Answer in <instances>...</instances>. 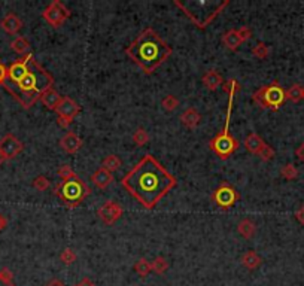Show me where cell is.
Listing matches in <instances>:
<instances>
[{
    "instance_id": "obj_36",
    "label": "cell",
    "mask_w": 304,
    "mask_h": 286,
    "mask_svg": "<svg viewBox=\"0 0 304 286\" xmlns=\"http://www.w3.org/2000/svg\"><path fill=\"white\" fill-rule=\"evenodd\" d=\"M259 158L262 159V161H270V159L274 158V149L270 146V145H264V148H262V151L259 152L258 155Z\"/></svg>"
},
{
    "instance_id": "obj_42",
    "label": "cell",
    "mask_w": 304,
    "mask_h": 286,
    "mask_svg": "<svg viewBox=\"0 0 304 286\" xmlns=\"http://www.w3.org/2000/svg\"><path fill=\"white\" fill-rule=\"evenodd\" d=\"M295 155H297V158L300 159L301 162H304V142L297 148V151H295Z\"/></svg>"
},
{
    "instance_id": "obj_11",
    "label": "cell",
    "mask_w": 304,
    "mask_h": 286,
    "mask_svg": "<svg viewBox=\"0 0 304 286\" xmlns=\"http://www.w3.org/2000/svg\"><path fill=\"white\" fill-rule=\"evenodd\" d=\"M122 213H124L122 207L117 201H112V200H109L105 205H102L97 210L99 218L106 225H113L117 221H120Z\"/></svg>"
},
{
    "instance_id": "obj_41",
    "label": "cell",
    "mask_w": 304,
    "mask_h": 286,
    "mask_svg": "<svg viewBox=\"0 0 304 286\" xmlns=\"http://www.w3.org/2000/svg\"><path fill=\"white\" fill-rule=\"evenodd\" d=\"M295 218H297V221L304 227V203H303V206L300 207V209L295 212Z\"/></svg>"
},
{
    "instance_id": "obj_30",
    "label": "cell",
    "mask_w": 304,
    "mask_h": 286,
    "mask_svg": "<svg viewBox=\"0 0 304 286\" xmlns=\"http://www.w3.org/2000/svg\"><path fill=\"white\" fill-rule=\"evenodd\" d=\"M252 54H254V57H257L259 60H265L270 55V48L267 47L264 42H258L255 47L252 48Z\"/></svg>"
},
{
    "instance_id": "obj_12",
    "label": "cell",
    "mask_w": 304,
    "mask_h": 286,
    "mask_svg": "<svg viewBox=\"0 0 304 286\" xmlns=\"http://www.w3.org/2000/svg\"><path fill=\"white\" fill-rule=\"evenodd\" d=\"M60 146L67 154H76L82 148V139L73 131H67L60 139Z\"/></svg>"
},
{
    "instance_id": "obj_24",
    "label": "cell",
    "mask_w": 304,
    "mask_h": 286,
    "mask_svg": "<svg viewBox=\"0 0 304 286\" xmlns=\"http://www.w3.org/2000/svg\"><path fill=\"white\" fill-rule=\"evenodd\" d=\"M285 94H287V100L292 101V103H298L303 100V87L298 84H294L285 91Z\"/></svg>"
},
{
    "instance_id": "obj_28",
    "label": "cell",
    "mask_w": 304,
    "mask_h": 286,
    "mask_svg": "<svg viewBox=\"0 0 304 286\" xmlns=\"http://www.w3.org/2000/svg\"><path fill=\"white\" fill-rule=\"evenodd\" d=\"M133 142L136 146H143L149 142V134L145 128H137L136 131L133 133Z\"/></svg>"
},
{
    "instance_id": "obj_20",
    "label": "cell",
    "mask_w": 304,
    "mask_h": 286,
    "mask_svg": "<svg viewBox=\"0 0 304 286\" xmlns=\"http://www.w3.org/2000/svg\"><path fill=\"white\" fill-rule=\"evenodd\" d=\"M222 44L230 51H236L243 42H242V39L237 33V29H231V30H228L222 34Z\"/></svg>"
},
{
    "instance_id": "obj_5",
    "label": "cell",
    "mask_w": 304,
    "mask_h": 286,
    "mask_svg": "<svg viewBox=\"0 0 304 286\" xmlns=\"http://www.w3.org/2000/svg\"><path fill=\"white\" fill-rule=\"evenodd\" d=\"M239 91H231L228 93V106H227V118H225V126L224 128L213 137L209 148L221 159H227L231 157V154L239 148V140L234 139L230 133V119H231V112H233V101L234 97L237 95Z\"/></svg>"
},
{
    "instance_id": "obj_47",
    "label": "cell",
    "mask_w": 304,
    "mask_h": 286,
    "mask_svg": "<svg viewBox=\"0 0 304 286\" xmlns=\"http://www.w3.org/2000/svg\"><path fill=\"white\" fill-rule=\"evenodd\" d=\"M303 100H304V87H303Z\"/></svg>"
},
{
    "instance_id": "obj_6",
    "label": "cell",
    "mask_w": 304,
    "mask_h": 286,
    "mask_svg": "<svg viewBox=\"0 0 304 286\" xmlns=\"http://www.w3.org/2000/svg\"><path fill=\"white\" fill-rule=\"evenodd\" d=\"M90 192L91 191L88 188V185L84 180H81L79 176L69 180H61V183L55 185L54 188V194L64 203V206H67L69 209H75L79 206L90 195Z\"/></svg>"
},
{
    "instance_id": "obj_27",
    "label": "cell",
    "mask_w": 304,
    "mask_h": 286,
    "mask_svg": "<svg viewBox=\"0 0 304 286\" xmlns=\"http://www.w3.org/2000/svg\"><path fill=\"white\" fill-rule=\"evenodd\" d=\"M133 269H135V271H136L140 277H146V276H148V274L152 271L151 262H149L146 258H140L136 264H135V267H133Z\"/></svg>"
},
{
    "instance_id": "obj_45",
    "label": "cell",
    "mask_w": 304,
    "mask_h": 286,
    "mask_svg": "<svg viewBox=\"0 0 304 286\" xmlns=\"http://www.w3.org/2000/svg\"><path fill=\"white\" fill-rule=\"evenodd\" d=\"M6 227H8V219H6V218H5V216L0 213V231H3Z\"/></svg>"
},
{
    "instance_id": "obj_23",
    "label": "cell",
    "mask_w": 304,
    "mask_h": 286,
    "mask_svg": "<svg viewBox=\"0 0 304 286\" xmlns=\"http://www.w3.org/2000/svg\"><path fill=\"white\" fill-rule=\"evenodd\" d=\"M11 48H12V51L16 52L18 55H27V52H29V49H30V44H29V40L24 37V36H18L15 37L12 42H11Z\"/></svg>"
},
{
    "instance_id": "obj_17",
    "label": "cell",
    "mask_w": 304,
    "mask_h": 286,
    "mask_svg": "<svg viewBox=\"0 0 304 286\" xmlns=\"http://www.w3.org/2000/svg\"><path fill=\"white\" fill-rule=\"evenodd\" d=\"M201 82H203V85L209 90V91H215V90H218L219 87H222L224 85V79H222V76L216 72V70H207L203 76H201Z\"/></svg>"
},
{
    "instance_id": "obj_33",
    "label": "cell",
    "mask_w": 304,
    "mask_h": 286,
    "mask_svg": "<svg viewBox=\"0 0 304 286\" xmlns=\"http://www.w3.org/2000/svg\"><path fill=\"white\" fill-rule=\"evenodd\" d=\"M0 285L2 286H15L14 285V274L6 267L0 270Z\"/></svg>"
},
{
    "instance_id": "obj_15",
    "label": "cell",
    "mask_w": 304,
    "mask_h": 286,
    "mask_svg": "<svg viewBox=\"0 0 304 286\" xmlns=\"http://www.w3.org/2000/svg\"><path fill=\"white\" fill-rule=\"evenodd\" d=\"M181 122H182L183 127L189 128V130H196L198 127V124L201 122V115L198 113L197 109L194 108H188L181 113L179 116Z\"/></svg>"
},
{
    "instance_id": "obj_31",
    "label": "cell",
    "mask_w": 304,
    "mask_h": 286,
    "mask_svg": "<svg viewBox=\"0 0 304 286\" xmlns=\"http://www.w3.org/2000/svg\"><path fill=\"white\" fill-rule=\"evenodd\" d=\"M76 254L73 249H70V248H66V249H63L60 254V261L64 264V265H70V264H73L76 261Z\"/></svg>"
},
{
    "instance_id": "obj_25",
    "label": "cell",
    "mask_w": 304,
    "mask_h": 286,
    "mask_svg": "<svg viewBox=\"0 0 304 286\" xmlns=\"http://www.w3.org/2000/svg\"><path fill=\"white\" fill-rule=\"evenodd\" d=\"M168 267H170V264H168V261L164 256H157V258H154V261L151 262L152 271H155L158 276H163L168 270Z\"/></svg>"
},
{
    "instance_id": "obj_14",
    "label": "cell",
    "mask_w": 304,
    "mask_h": 286,
    "mask_svg": "<svg viewBox=\"0 0 304 286\" xmlns=\"http://www.w3.org/2000/svg\"><path fill=\"white\" fill-rule=\"evenodd\" d=\"M0 27L8 33V34H16V33L21 30V27H23V21L20 19L18 15L9 12V14H6L5 18L0 21Z\"/></svg>"
},
{
    "instance_id": "obj_2",
    "label": "cell",
    "mask_w": 304,
    "mask_h": 286,
    "mask_svg": "<svg viewBox=\"0 0 304 286\" xmlns=\"http://www.w3.org/2000/svg\"><path fill=\"white\" fill-rule=\"evenodd\" d=\"M173 49L164 39L148 27L125 48V54L142 69L145 75L154 73L172 55Z\"/></svg>"
},
{
    "instance_id": "obj_46",
    "label": "cell",
    "mask_w": 304,
    "mask_h": 286,
    "mask_svg": "<svg viewBox=\"0 0 304 286\" xmlns=\"http://www.w3.org/2000/svg\"><path fill=\"white\" fill-rule=\"evenodd\" d=\"M5 161H6V158H5V155L2 154V151H0V166H2V164H3Z\"/></svg>"
},
{
    "instance_id": "obj_35",
    "label": "cell",
    "mask_w": 304,
    "mask_h": 286,
    "mask_svg": "<svg viewBox=\"0 0 304 286\" xmlns=\"http://www.w3.org/2000/svg\"><path fill=\"white\" fill-rule=\"evenodd\" d=\"M49 187H51V182H49V179L45 177V176H37V177L33 180V188H34V190L46 191Z\"/></svg>"
},
{
    "instance_id": "obj_37",
    "label": "cell",
    "mask_w": 304,
    "mask_h": 286,
    "mask_svg": "<svg viewBox=\"0 0 304 286\" xmlns=\"http://www.w3.org/2000/svg\"><path fill=\"white\" fill-rule=\"evenodd\" d=\"M224 91L225 93H231V91H240V84H239V80L236 79H228L227 82H224Z\"/></svg>"
},
{
    "instance_id": "obj_32",
    "label": "cell",
    "mask_w": 304,
    "mask_h": 286,
    "mask_svg": "<svg viewBox=\"0 0 304 286\" xmlns=\"http://www.w3.org/2000/svg\"><path fill=\"white\" fill-rule=\"evenodd\" d=\"M161 106L164 108V111H167V112L175 111V109L179 106V100H178L175 95L168 94V95H166L163 100H161Z\"/></svg>"
},
{
    "instance_id": "obj_10",
    "label": "cell",
    "mask_w": 304,
    "mask_h": 286,
    "mask_svg": "<svg viewBox=\"0 0 304 286\" xmlns=\"http://www.w3.org/2000/svg\"><path fill=\"white\" fill-rule=\"evenodd\" d=\"M23 149H24L23 142L18 137H15L14 134H11V133L5 134L0 139V151H2V154L5 155L6 159L15 158L16 155H20L23 152Z\"/></svg>"
},
{
    "instance_id": "obj_22",
    "label": "cell",
    "mask_w": 304,
    "mask_h": 286,
    "mask_svg": "<svg viewBox=\"0 0 304 286\" xmlns=\"http://www.w3.org/2000/svg\"><path fill=\"white\" fill-rule=\"evenodd\" d=\"M261 262H262V259H261V256L255 251H248L242 256V265H243L244 269H248V270L258 269L259 265H261Z\"/></svg>"
},
{
    "instance_id": "obj_26",
    "label": "cell",
    "mask_w": 304,
    "mask_h": 286,
    "mask_svg": "<svg viewBox=\"0 0 304 286\" xmlns=\"http://www.w3.org/2000/svg\"><path fill=\"white\" fill-rule=\"evenodd\" d=\"M121 166H122L121 158H120V157H117V155H113V154L107 155L106 158L102 161V167H105V169L109 170L110 173H113L115 170H118Z\"/></svg>"
},
{
    "instance_id": "obj_21",
    "label": "cell",
    "mask_w": 304,
    "mask_h": 286,
    "mask_svg": "<svg viewBox=\"0 0 304 286\" xmlns=\"http://www.w3.org/2000/svg\"><path fill=\"white\" fill-rule=\"evenodd\" d=\"M237 231H239V234L243 238L251 240V238L255 236V233H257V225L252 222L251 219L244 218V219H242L240 222L237 223Z\"/></svg>"
},
{
    "instance_id": "obj_39",
    "label": "cell",
    "mask_w": 304,
    "mask_h": 286,
    "mask_svg": "<svg viewBox=\"0 0 304 286\" xmlns=\"http://www.w3.org/2000/svg\"><path fill=\"white\" fill-rule=\"evenodd\" d=\"M8 79V67L0 62V85H3Z\"/></svg>"
},
{
    "instance_id": "obj_16",
    "label": "cell",
    "mask_w": 304,
    "mask_h": 286,
    "mask_svg": "<svg viewBox=\"0 0 304 286\" xmlns=\"http://www.w3.org/2000/svg\"><path fill=\"white\" fill-rule=\"evenodd\" d=\"M91 180L97 188L105 190L113 182V175L109 170H106L105 167H99L91 175Z\"/></svg>"
},
{
    "instance_id": "obj_49",
    "label": "cell",
    "mask_w": 304,
    "mask_h": 286,
    "mask_svg": "<svg viewBox=\"0 0 304 286\" xmlns=\"http://www.w3.org/2000/svg\"><path fill=\"white\" fill-rule=\"evenodd\" d=\"M0 286H2V285H0Z\"/></svg>"
},
{
    "instance_id": "obj_40",
    "label": "cell",
    "mask_w": 304,
    "mask_h": 286,
    "mask_svg": "<svg viewBox=\"0 0 304 286\" xmlns=\"http://www.w3.org/2000/svg\"><path fill=\"white\" fill-rule=\"evenodd\" d=\"M73 119H69V118H64V116H57V124L60 126L61 128H69V126L72 124Z\"/></svg>"
},
{
    "instance_id": "obj_3",
    "label": "cell",
    "mask_w": 304,
    "mask_h": 286,
    "mask_svg": "<svg viewBox=\"0 0 304 286\" xmlns=\"http://www.w3.org/2000/svg\"><path fill=\"white\" fill-rule=\"evenodd\" d=\"M52 85H54L52 75L37 63L34 57L30 60L29 70L20 79L14 82L6 80L3 84L5 90L12 95L24 109H30L36 101L41 100V97L45 91L52 88Z\"/></svg>"
},
{
    "instance_id": "obj_34",
    "label": "cell",
    "mask_w": 304,
    "mask_h": 286,
    "mask_svg": "<svg viewBox=\"0 0 304 286\" xmlns=\"http://www.w3.org/2000/svg\"><path fill=\"white\" fill-rule=\"evenodd\" d=\"M59 176H60L61 180H69V179H73L76 177L75 170L69 166V164H63L60 169H59Z\"/></svg>"
},
{
    "instance_id": "obj_9",
    "label": "cell",
    "mask_w": 304,
    "mask_h": 286,
    "mask_svg": "<svg viewBox=\"0 0 304 286\" xmlns=\"http://www.w3.org/2000/svg\"><path fill=\"white\" fill-rule=\"evenodd\" d=\"M70 16V11L64 6V3L60 0L51 2L42 12V18L51 27H60L64 24V21Z\"/></svg>"
},
{
    "instance_id": "obj_4",
    "label": "cell",
    "mask_w": 304,
    "mask_h": 286,
    "mask_svg": "<svg viewBox=\"0 0 304 286\" xmlns=\"http://www.w3.org/2000/svg\"><path fill=\"white\" fill-rule=\"evenodd\" d=\"M175 6L181 8L183 14L191 19V23L204 30L209 27L216 16L219 15L228 5L230 0H213V2H206V0H189V2H181V0H173Z\"/></svg>"
},
{
    "instance_id": "obj_29",
    "label": "cell",
    "mask_w": 304,
    "mask_h": 286,
    "mask_svg": "<svg viewBox=\"0 0 304 286\" xmlns=\"http://www.w3.org/2000/svg\"><path fill=\"white\" fill-rule=\"evenodd\" d=\"M280 176L285 177L287 180H295L298 177V170L294 164H285L282 169H280Z\"/></svg>"
},
{
    "instance_id": "obj_38",
    "label": "cell",
    "mask_w": 304,
    "mask_h": 286,
    "mask_svg": "<svg viewBox=\"0 0 304 286\" xmlns=\"http://www.w3.org/2000/svg\"><path fill=\"white\" fill-rule=\"evenodd\" d=\"M237 33H239V36H240L242 42H246V40L252 36V30H251L249 27H246V26L239 27V29H237Z\"/></svg>"
},
{
    "instance_id": "obj_43",
    "label": "cell",
    "mask_w": 304,
    "mask_h": 286,
    "mask_svg": "<svg viewBox=\"0 0 304 286\" xmlns=\"http://www.w3.org/2000/svg\"><path fill=\"white\" fill-rule=\"evenodd\" d=\"M79 285L81 286H96V283L92 282L91 279H88V277H84V279L79 282Z\"/></svg>"
},
{
    "instance_id": "obj_7",
    "label": "cell",
    "mask_w": 304,
    "mask_h": 286,
    "mask_svg": "<svg viewBox=\"0 0 304 286\" xmlns=\"http://www.w3.org/2000/svg\"><path fill=\"white\" fill-rule=\"evenodd\" d=\"M254 101L261 106L262 109H270V111H279V108L285 103L287 94L285 90L279 85L277 80H274L272 84L262 85L252 95Z\"/></svg>"
},
{
    "instance_id": "obj_1",
    "label": "cell",
    "mask_w": 304,
    "mask_h": 286,
    "mask_svg": "<svg viewBox=\"0 0 304 286\" xmlns=\"http://www.w3.org/2000/svg\"><path fill=\"white\" fill-rule=\"evenodd\" d=\"M121 185L142 206L151 210L178 185V180L158 159L146 154L122 177Z\"/></svg>"
},
{
    "instance_id": "obj_8",
    "label": "cell",
    "mask_w": 304,
    "mask_h": 286,
    "mask_svg": "<svg viewBox=\"0 0 304 286\" xmlns=\"http://www.w3.org/2000/svg\"><path fill=\"white\" fill-rule=\"evenodd\" d=\"M213 203L221 209H230L233 207L239 200H240V194L233 185H230L228 182H222L212 194Z\"/></svg>"
},
{
    "instance_id": "obj_18",
    "label": "cell",
    "mask_w": 304,
    "mask_h": 286,
    "mask_svg": "<svg viewBox=\"0 0 304 286\" xmlns=\"http://www.w3.org/2000/svg\"><path fill=\"white\" fill-rule=\"evenodd\" d=\"M61 100H63V95L59 94L54 88H49V90L45 91L44 95L41 97L42 105L45 106L46 109H49V111H57V108L60 106Z\"/></svg>"
},
{
    "instance_id": "obj_48",
    "label": "cell",
    "mask_w": 304,
    "mask_h": 286,
    "mask_svg": "<svg viewBox=\"0 0 304 286\" xmlns=\"http://www.w3.org/2000/svg\"><path fill=\"white\" fill-rule=\"evenodd\" d=\"M73 286H81V285H79V283H76V285H73Z\"/></svg>"
},
{
    "instance_id": "obj_44",
    "label": "cell",
    "mask_w": 304,
    "mask_h": 286,
    "mask_svg": "<svg viewBox=\"0 0 304 286\" xmlns=\"http://www.w3.org/2000/svg\"><path fill=\"white\" fill-rule=\"evenodd\" d=\"M46 286H66V285L61 282L60 279H51V280L46 283Z\"/></svg>"
},
{
    "instance_id": "obj_13",
    "label": "cell",
    "mask_w": 304,
    "mask_h": 286,
    "mask_svg": "<svg viewBox=\"0 0 304 286\" xmlns=\"http://www.w3.org/2000/svg\"><path fill=\"white\" fill-rule=\"evenodd\" d=\"M79 112H81L79 105L76 103L73 98H70V97H63L60 106L57 108V113L60 116L69 118V119H73Z\"/></svg>"
},
{
    "instance_id": "obj_19",
    "label": "cell",
    "mask_w": 304,
    "mask_h": 286,
    "mask_svg": "<svg viewBox=\"0 0 304 286\" xmlns=\"http://www.w3.org/2000/svg\"><path fill=\"white\" fill-rule=\"evenodd\" d=\"M243 143H244L246 151H249V152H251V154H254V155H259V152L262 151V148H264V145H265V142L262 140V137L258 136L257 133H251V134H248Z\"/></svg>"
}]
</instances>
